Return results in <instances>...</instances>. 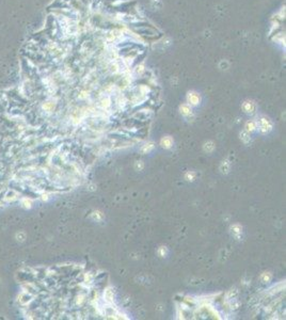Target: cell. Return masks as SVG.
Instances as JSON below:
<instances>
[{
  "mask_svg": "<svg viewBox=\"0 0 286 320\" xmlns=\"http://www.w3.org/2000/svg\"><path fill=\"white\" fill-rule=\"evenodd\" d=\"M258 129H260V131L262 133H264V135H266V133H268L269 131H271L272 129V123L270 122L269 118H265V116H263V118H261L260 122H258Z\"/></svg>",
  "mask_w": 286,
  "mask_h": 320,
  "instance_id": "obj_1",
  "label": "cell"
},
{
  "mask_svg": "<svg viewBox=\"0 0 286 320\" xmlns=\"http://www.w3.org/2000/svg\"><path fill=\"white\" fill-rule=\"evenodd\" d=\"M187 99H188L189 104L192 105V106H198L201 102V96L198 93H195V92H190V93H188Z\"/></svg>",
  "mask_w": 286,
  "mask_h": 320,
  "instance_id": "obj_2",
  "label": "cell"
},
{
  "mask_svg": "<svg viewBox=\"0 0 286 320\" xmlns=\"http://www.w3.org/2000/svg\"><path fill=\"white\" fill-rule=\"evenodd\" d=\"M242 109L247 114H253L255 112V105L251 100H245L242 104Z\"/></svg>",
  "mask_w": 286,
  "mask_h": 320,
  "instance_id": "obj_3",
  "label": "cell"
},
{
  "mask_svg": "<svg viewBox=\"0 0 286 320\" xmlns=\"http://www.w3.org/2000/svg\"><path fill=\"white\" fill-rule=\"evenodd\" d=\"M174 141L173 139H172L171 137H169V136H166V137H164L160 140V145H161L164 148H170V147H172V145H173Z\"/></svg>",
  "mask_w": 286,
  "mask_h": 320,
  "instance_id": "obj_4",
  "label": "cell"
},
{
  "mask_svg": "<svg viewBox=\"0 0 286 320\" xmlns=\"http://www.w3.org/2000/svg\"><path fill=\"white\" fill-rule=\"evenodd\" d=\"M245 130L248 131V133H253V131L256 130V128H257V124H256L255 122H253V121H249V122L245 123Z\"/></svg>",
  "mask_w": 286,
  "mask_h": 320,
  "instance_id": "obj_5",
  "label": "cell"
},
{
  "mask_svg": "<svg viewBox=\"0 0 286 320\" xmlns=\"http://www.w3.org/2000/svg\"><path fill=\"white\" fill-rule=\"evenodd\" d=\"M113 298H114V296H113V290L112 289H107L106 291H105V300H106L108 303H112L113 302Z\"/></svg>",
  "mask_w": 286,
  "mask_h": 320,
  "instance_id": "obj_6",
  "label": "cell"
},
{
  "mask_svg": "<svg viewBox=\"0 0 286 320\" xmlns=\"http://www.w3.org/2000/svg\"><path fill=\"white\" fill-rule=\"evenodd\" d=\"M153 148H154V143H152V142L146 143V144H144L142 146L141 153L142 154H147V153H149V152L153 151Z\"/></svg>",
  "mask_w": 286,
  "mask_h": 320,
  "instance_id": "obj_7",
  "label": "cell"
},
{
  "mask_svg": "<svg viewBox=\"0 0 286 320\" xmlns=\"http://www.w3.org/2000/svg\"><path fill=\"white\" fill-rule=\"evenodd\" d=\"M180 112L183 115H189L191 113V108L189 107V105L184 104L180 106Z\"/></svg>",
  "mask_w": 286,
  "mask_h": 320,
  "instance_id": "obj_8",
  "label": "cell"
},
{
  "mask_svg": "<svg viewBox=\"0 0 286 320\" xmlns=\"http://www.w3.org/2000/svg\"><path fill=\"white\" fill-rule=\"evenodd\" d=\"M220 170H221V172H222V173L226 174L227 172L230 171V162H229V161H227V160L222 161V163H221V165H220Z\"/></svg>",
  "mask_w": 286,
  "mask_h": 320,
  "instance_id": "obj_9",
  "label": "cell"
},
{
  "mask_svg": "<svg viewBox=\"0 0 286 320\" xmlns=\"http://www.w3.org/2000/svg\"><path fill=\"white\" fill-rule=\"evenodd\" d=\"M240 139H241V140H242L243 141V142H245V143H248V141H247V139H248V140H249L250 141V137H249V133H248V131H242V133H240Z\"/></svg>",
  "mask_w": 286,
  "mask_h": 320,
  "instance_id": "obj_10",
  "label": "cell"
},
{
  "mask_svg": "<svg viewBox=\"0 0 286 320\" xmlns=\"http://www.w3.org/2000/svg\"><path fill=\"white\" fill-rule=\"evenodd\" d=\"M194 177H195V173H193V172H188V173L186 174L187 180H193Z\"/></svg>",
  "mask_w": 286,
  "mask_h": 320,
  "instance_id": "obj_11",
  "label": "cell"
}]
</instances>
